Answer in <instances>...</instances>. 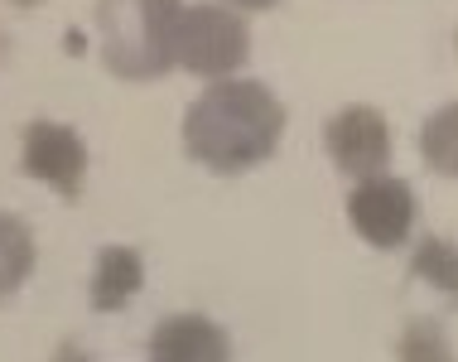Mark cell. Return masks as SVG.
<instances>
[{
  "instance_id": "1",
  "label": "cell",
  "mask_w": 458,
  "mask_h": 362,
  "mask_svg": "<svg viewBox=\"0 0 458 362\" xmlns=\"http://www.w3.org/2000/svg\"><path fill=\"white\" fill-rule=\"evenodd\" d=\"M290 111L266 82L222 78L183 111V150L213 174H246L284 141Z\"/></svg>"
},
{
  "instance_id": "2",
  "label": "cell",
  "mask_w": 458,
  "mask_h": 362,
  "mask_svg": "<svg viewBox=\"0 0 458 362\" xmlns=\"http://www.w3.org/2000/svg\"><path fill=\"white\" fill-rule=\"evenodd\" d=\"M183 0H97L102 64L126 82H155L174 68V24Z\"/></svg>"
},
{
  "instance_id": "3",
  "label": "cell",
  "mask_w": 458,
  "mask_h": 362,
  "mask_svg": "<svg viewBox=\"0 0 458 362\" xmlns=\"http://www.w3.org/2000/svg\"><path fill=\"white\" fill-rule=\"evenodd\" d=\"M251 58V30L227 5H183L174 24V68L222 82Z\"/></svg>"
},
{
  "instance_id": "4",
  "label": "cell",
  "mask_w": 458,
  "mask_h": 362,
  "mask_svg": "<svg viewBox=\"0 0 458 362\" xmlns=\"http://www.w3.org/2000/svg\"><path fill=\"white\" fill-rule=\"evenodd\" d=\"M20 169L58 198H78L88 184V145L64 121H30L20 135Z\"/></svg>"
},
{
  "instance_id": "5",
  "label": "cell",
  "mask_w": 458,
  "mask_h": 362,
  "mask_svg": "<svg viewBox=\"0 0 458 362\" xmlns=\"http://www.w3.org/2000/svg\"><path fill=\"white\" fill-rule=\"evenodd\" d=\"M324 150L343 174L377 179L391 165L395 141H391V126L377 107H343V111H333L328 126H324Z\"/></svg>"
},
{
  "instance_id": "6",
  "label": "cell",
  "mask_w": 458,
  "mask_h": 362,
  "mask_svg": "<svg viewBox=\"0 0 458 362\" xmlns=\"http://www.w3.org/2000/svg\"><path fill=\"white\" fill-rule=\"evenodd\" d=\"M348 218L357 237L377 252L401 246L415 228V189L395 174H377V179H357V189L348 198Z\"/></svg>"
},
{
  "instance_id": "7",
  "label": "cell",
  "mask_w": 458,
  "mask_h": 362,
  "mask_svg": "<svg viewBox=\"0 0 458 362\" xmlns=\"http://www.w3.org/2000/svg\"><path fill=\"white\" fill-rule=\"evenodd\" d=\"M150 362H232V339L208 315H169L150 333Z\"/></svg>"
},
{
  "instance_id": "8",
  "label": "cell",
  "mask_w": 458,
  "mask_h": 362,
  "mask_svg": "<svg viewBox=\"0 0 458 362\" xmlns=\"http://www.w3.org/2000/svg\"><path fill=\"white\" fill-rule=\"evenodd\" d=\"M140 285H145V256L135 246H102L88 299L97 315H116V309H126L140 295Z\"/></svg>"
},
{
  "instance_id": "9",
  "label": "cell",
  "mask_w": 458,
  "mask_h": 362,
  "mask_svg": "<svg viewBox=\"0 0 458 362\" xmlns=\"http://www.w3.org/2000/svg\"><path fill=\"white\" fill-rule=\"evenodd\" d=\"M34 261H39V246H34V232L24 228L20 218L0 213V305L30 280Z\"/></svg>"
},
{
  "instance_id": "10",
  "label": "cell",
  "mask_w": 458,
  "mask_h": 362,
  "mask_svg": "<svg viewBox=\"0 0 458 362\" xmlns=\"http://www.w3.org/2000/svg\"><path fill=\"white\" fill-rule=\"evenodd\" d=\"M411 276L435 285L439 295H449L458 305V242H449V237H420L411 252Z\"/></svg>"
},
{
  "instance_id": "11",
  "label": "cell",
  "mask_w": 458,
  "mask_h": 362,
  "mask_svg": "<svg viewBox=\"0 0 458 362\" xmlns=\"http://www.w3.org/2000/svg\"><path fill=\"white\" fill-rule=\"evenodd\" d=\"M420 155H425V165L435 174L458 179V102L439 107L435 116L420 126Z\"/></svg>"
},
{
  "instance_id": "12",
  "label": "cell",
  "mask_w": 458,
  "mask_h": 362,
  "mask_svg": "<svg viewBox=\"0 0 458 362\" xmlns=\"http://www.w3.org/2000/svg\"><path fill=\"white\" fill-rule=\"evenodd\" d=\"M395 353H401V362H454L449 333H444L439 319H411Z\"/></svg>"
},
{
  "instance_id": "13",
  "label": "cell",
  "mask_w": 458,
  "mask_h": 362,
  "mask_svg": "<svg viewBox=\"0 0 458 362\" xmlns=\"http://www.w3.org/2000/svg\"><path fill=\"white\" fill-rule=\"evenodd\" d=\"M48 362H92V358L82 353L78 343H58V348H54V358H48Z\"/></svg>"
},
{
  "instance_id": "14",
  "label": "cell",
  "mask_w": 458,
  "mask_h": 362,
  "mask_svg": "<svg viewBox=\"0 0 458 362\" xmlns=\"http://www.w3.org/2000/svg\"><path fill=\"white\" fill-rule=\"evenodd\" d=\"M227 10H270V5H280V0H222Z\"/></svg>"
},
{
  "instance_id": "15",
  "label": "cell",
  "mask_w": 458,
  "mask_h": 362,
  "mask_svg": "<svg viewBox=\"0 0 458 362\" xmlns=\"http://www.w3.org/2000/svg\"><path fill=\"white\" fill-rule=\"evenodd\" d=\"M10 5H20V10H34V5H44V0H10Z\"/></svg>"
},
{
  "instance_id": "16",
  "label": "cell",
  "mask_w": 458,
  "mask_h": 362,
  "mask_svg": "<svg viewBox=\"0 0 458 362\" xmlns=\"http://www.w3.org/2000/svg\"><path fill=\"white\" fill-rule=\"evenodd\" d=\"M0 58H5V34H0Z\"/></svg>"
}]
</instances>
